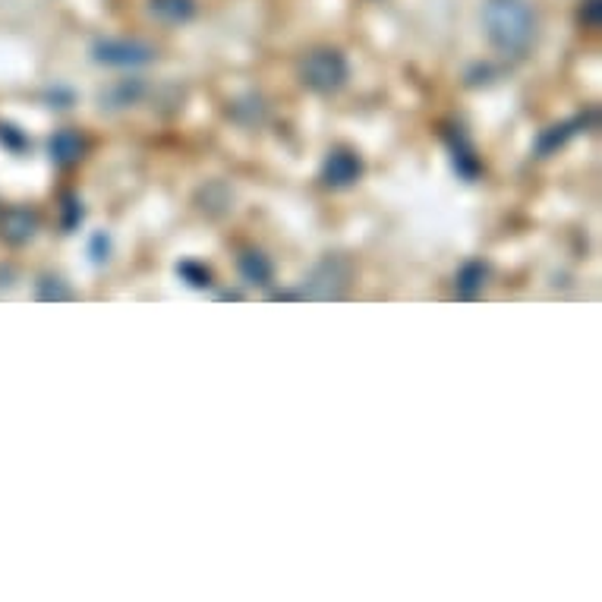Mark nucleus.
Listing matches in <instances>:
<instances>
[{
  "mask_svg": "<svg viewBox=\"0 0 602 602\" xmlns=\"http://www.w3.org/2000/svg\"><path fill=\"white\" fill-rule=\"evenodd\" d=\"M482 22L492 45L505 54H523L533 45L536 16L523 0H489L482 10Z\"/></svg>",
  "mask_w": 602,
  "mask_h": 602,
  "instance_id": "f257e3e1",
  "label": "nucleus"
},
{
  "mask_svg": "<svg viewBox=\"0 0 602 602\" xmlns=\"http://www.w3.org/2000/svg\"><path fill=\"white\" fill-rule=\"evenodd\" d=\"M300 79L306 82L313 92H338V88L347 82V61L344 54L331 51V47H322V51H313L306 61L300 63Z\"/></svg>",
  "mask_w": 602,
  "mask_h": 602,
  "instance_id": "f03ea898",
  "label": "nucleus"
},
{
  "mask_svg": "<svg viewBox=\"0 0 602 602\" xmlns=\"http://www.w3.org/2000/svg\"><path fill=\"white\" fill-rule=\"evenodd\" d=\"M95 61L107 63V67H146L155 61V47L146 41H130V38H105L95 41L92 47Z\"/></svg>",
  "mask_w": 602,
  "mask_h": 602,
  "instance_id": "7ed1b4c3",
  "label": "nucleus"
},
{
  "mask_svg": "<svg viewBox=\"0 0 602 602\" xmlns=\"http://www.w3.org/2000/svg\"><path fill=\"white\" fill-rule=\"evenodd\" d=\"M344 284H347V265L341 259H325L306 281V297L331 300V297L344 294Z\"/></svg>",
  "mask_w": 602,
  "mask_h": 602,
  "instance_id": "20e7f679",
  "label": "nucleus"
},
{
  "mask_svg": "<svg viewBox=\"0 0 602 602\" xmlns=\"http://www.w3.org/2000/svg\"><path fill=\"white\" fill-rule=\"evenodd\" d=\"M360 174H363V161L356 158L354 152H347V148H335V152L325 158V164H322V180L335 189L354 187V183L360 180Z\"/></svg>",
  "mask_w": 602,
  "mask_h": 602,
  "instance_id": "39448f33",
  "label": "nucleus"
},
{
  "mask_svg": "<svg viewBox=\"0 0 602 602\" xmlns=\"http://www.w3.org/2000/svg\"><path fill=\"white\" fill-rule=\"evenodd\" d=\"M35 228H38V222H35V214L26 212V208H13V212H7L4 222H0V234L10 243H29L35 237Z\"/></svg>",
  "mask_w": 602,
  "mask_h": 602,
  "instance_id": "423d86ee",
  "label": "nucleus"
},
{
  "mask_svg": "<svg viewBox=\"0 0 602 602\" xmlns=\"http://www.w3.org/2000/svg\"><path fill=\"white\" fill-rule=\"evenodd\" d=\"M448 142H451V158H455V171L464 180H476V177H480V158L473 155V146L467 142V136H464L461 130H455V133L448 136Z\"/></svg>",
  "mask_w": 602,
  "mask_h": 602,
  "instance_id": "0eeeda50",
  "label": "nucleus"
},
{
  "mask_svg": "<svg viewBox=\"0 0 602 602\" xmlns=\"http://www.w3.org/2000/svg\"><path fill=\"white\" fill-rule=\"evenodd\" d=\"M272 259H268L265 253H259V249H247V253L240 255V275L247 284H255V288H265L268 281H272Z\"/></svg>",
  "mask_w": 602,
  "mask_h": 602,
  "instance_id": "6e6552de",
  "label": "nucleus"
},
{
  "mask_svg": "<svg viewBox=\"0 0 602 602\" xmlns=\"http://www.w3.org/2000/svg\"><path fill=\"white\" fill-rule=\"evenodd\" d=\"M82 152H86V142H82V136L76 133V130H61V133H54L51 158L57 161V164H73V161L82 158Z\"/></svg>",
  "mask_w": 602,
  "mask_h": 602,
  "instance_id": "1a4fd4ad",
  "label": "nucleus"
},
{
  "mask_svg": "<svg viewBox=\"0 0 602 602\" xmlns=\"http://www.w3.org/2000/svg\"><path fill=\"white\" fill-rule=\"evenodd\" d=\"M486 275H489V268L486 262L473 259V262H464L461 272H457V297H464V300H473L476 294L482 290V284H486Z\"/></svg>",
  "mask_w": 602,
  "mask_h": 602,
  "instance_id": "9d476101",
  "label": "nucleus"
},
{
  "mask_svg": "<svg viewBox=\"0 0 602 602\" xmlns=\"http://www.w3.org/2000/svg\"><path fill=\"white\" fill-rule=\"evenodd\" d=\"M152 13L161 22H187L196 13L193 0H152Z\"/></svg>",
  "mask_w": 602,
  "mask_h": 602,
  "instance_id": "9b49d317",
  "label": "nucleus"
},
{
  "mask_svg": "<svg viewBox=\"0 0 602 602\" xmlns=\"http://www.w3.org/2000/svg\"><path fill=\"white\" fill-rule=\"evenodd\" d=\"M577 123L581 121H574V123H562V127H552V130H546V133L539 136V142H536V152L539 155H549V152H556V148H562L564 142L571 139V136L577 133Z\"/></svg>",
  "mask_w": 602,
  "mask_h": 602,
  "instance_id": "f8f14e48",
  "label": "nucleus"
},
{
  "mask_svg": "<svg viewBox=\"0 0 602 602\" xmlns=\"http://www.w3.org/2000/svg\"><path fill=\"white\" fill-rule=\"evenodd\" d=\"M177 275H180L183 281L189 284V288H208V284H212L208 268L199 265V262H193V259H183L180 265H177Z\"/></svg>",
  "mask_w": 602,
  "mask_h": 602,
  "instance_id": "ddd939ff",
  "label": "nucleus"
},
{
  "mask_svg": "<svg viewBox=\"0 0 602 602\" xmlns=\"http://www.w3.org/2000/svg\"><path fill=\"white\" fill-rule=\"evenodd\" d=\"M38 297L41 300H73V290L67 288V281H61V278H45V281L38 284Z\"/></svg>",
  "mask_w": 602,
  "mask_h": 602,
  "instance_id": "4468645a",
  "label": "nucleus"
},
{
  "mask_svg": "<svg viewBox=\"0 0 602 602\" xmlns=\"http://www.w3.org/2000/svg\"><path fill=\"white\" fill-rule=\"evenodd\" d=\"M88 255H92L95 265H101V262H107V255H111V237L107 234H95L92 243H88Z\"/></svg>",
  "mask_w": 602,
  "mask_h": 602,
  "instance_id": "2eb2a0df",
  "label": "nucleus"
},
{
  "mask_svg": "<svg viewBox=\"0 0 602 602\" xmlns=\"http://www.w3.org/2000/svg\"><path fill=\"white\" fill-rule=\"evenodd\" d=\"M63 208H67V218H63V228H67V230L79 228V224H82V214H86V208H82V202L70 196V199H67V205H63Z\"/></svg>",
  "mask_w": 602,
  "mask_h": 602,
  "instance_id": "dca6fc26",
  "label": "nucleus"
}]
</instances>
